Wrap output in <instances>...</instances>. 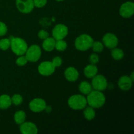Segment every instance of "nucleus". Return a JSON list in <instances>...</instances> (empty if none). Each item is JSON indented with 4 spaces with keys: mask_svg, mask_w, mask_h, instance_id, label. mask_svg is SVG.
Masks as SVG:
<instances>
[{
    "mask_svg": "<svg viewBox=\"0 0 134 134\" xmlns=\"http://www.w3.org/2000/svg\"><path fill=\"white\" fill-rule=\"evenodd\" d=\"M10 47V40L9 38H3L0 39V49L2 51H7Z\"/></svg>",
    "mask_w": 134,
    "mask_h": 134,
    "instance_id": "24",
    "label": "nucleus"
},
{
    "mask_svg": "<svg viewBox=\"0 0 134 134\" xmlns=\"http://www.w3.org/2000/svg\"><path fill=\"white\" fill-rule=\"evenodd\" d=\"M52 21H54V18H52Z\"/></svg>",
    "mask_w": 134,
    "mask_h": 134,
    "instance_id": "36",
    "label": "nucleus"
},
{
    "mask_svg": "<svg viewBox=\"0 0 134 134\" xmlns=\"http://www.w3.org/2000/svg\"><path fill=\"white\" fill-rule=\"evenodd\" d=\"M92 89L91 84L86 81L81 82L79 86V90L80 92L82 93L84 95H88L92 90Z\"/></svg>",
    "mask_w": 134,
    "mask_h": 134,
    "instance_id": "19",
    "label": "nucleus"
},
{
    "mask_svg": "<svg viewBox=\"0 0 134 134\" xmlns=\"http://www.w3.org/2000/svg\"><path fill=\"white\" fill-rule=\"evenodd\" d=\"M11 97L7 94L0 96V109H7L11 106Z\"/></svg>",
    "mask_w": 134,
    "mask_h": 134,
    "instance_id": "18",
    "label": "nucleus"
},
{
    "mask_svg": "<svg viewBox=\"0 0 134 134\" xmlns=\"http://www.w3.org/2000/svg\"><path fill=\"white\" fill-rule=\"evenodd\" d=\"M20 131L23 134H37L38 128L32 122H24L20 124Z\"/></svg>",
    "mask_w": 134,
    "mask_h": 134,
    "instance_id": "13",
    "label": "nucleus"
},
{
    "mask_svg": "<svg viewBox=\"0 0 134 134\" xmlns=\"http://www.w3.org/2000/svg\"><path fill=\"white\" fill-rule=\"evenodd\" d=\"M26 118V113L23 111H16L14 115V120L17 124H21L25 122Z\"/></svg>",
    "mask_w": 134,
    "mask_h": 134,
    "instance_id": "21",
    "label": "nucleus"
},
{
    "mask_svg": "<svg viewBox=\"0 0 134 134\" xmlns=\"http://www.w3.org/2000/svg\"><path fill=\"white\" fill-rule=\"evenodd\" d=\"M119 13L124 18H130L134 14V3L132 1H126L120 6Z\"/></svg>",
    "mask_w": 134,
    "mask_h": 134,
    "instance_id": "11",
    "label": "nucleus"
},
{
    "mask_svg": "<svg viewBox=\"0 0 134 134\" xmlns=\"http://www.w3.org/2000/svg\"><path fill=\"white\" fill-rule=\"evenodd\" d=\"M83 115L85 119L87 120H92L96 116V111L93 107L90 106H86L85 108L83 109Z\"/></svg>",
    "mask_w": 134,
    "mask_h": 134,
    "instance_id": "20",
    "label": "nucleus"
},
{
    "mask_svg": "<svg viewBox=\"0 0 134 134\" xmlns=\"http://www.w3.org/2000/svg\"><path fill=\"white\" fill-rule=\"evenodd\" d=\"M51 62L53 64L54 66L55 67V68H59L62 64V59L60 57H59V56H56V57H54L52 59Z\"/></svg>",
    "mask_w": 134,
    "mask_h": 134,
    "instance_id": "28",
    "label": "nucleus"
},
{
    "mask_svg": "<svg viewBox=\"0 0 134 134\" xmlns=\"http://www.w3.org/2000/svg\"><path fill=\"white\" fill-rule=\"evenodd\" d=\"M98 73V69L95 64H89L84 69V74L86 78L92 79Z\"/></svg>",
    "mask_w": 134,
    "mask_h": 134,
    "instance_id": "16",
    "label": "nucleus"
},
{
    "mask_svg": "<svg viewBox=\"0 0 134 134\" xmlns=\"http://www.w3.org/2000/svg\"><path fill=\"white\" fill-rule=\"evenodd\" d=\"M103 45L109 49L115 48L119 44V39L116 35L112 33H107L102 38Z\"/></svg>",
    "mask_w": 134,
    "mask_h": 134,
    "instance_id": "10",
    "label": "nucleus"
},
{
    "mask_svg": "<svg viewBox=\"0 0 134 134\" xmlns=\"http://www.w3.org/2000/svg\"><path fill=\"white\" fill-rule=\"evenodd\" d=\"M41 49L37 44H32L28 47L25 53V56L27 58L28 62H36L40 59L41 56Z\"/></svg>",
    "mask_w": 134,
    "mask_h": 134,
    "instance_id": "5",
    "label": "nucleus"
},
{
    "mask_svg": "<svg viewBox=\"0 0 134 134\" xmlns=\"http://www.w3.org/2000/svg\"><path fill=\"white\" fill-rule=\"evenodd\" d=\"M56 1H64V0H56Z\"/></svg>",
    "mask_w": 134,
    "mask_h": 134,
    "instance_id": "35",
    "label": "nucleus"
},
{
    "mask_svg": "<svg viewBox=\"0 0 134 134\" xmlns=\"http://www.w3.org/2000/svg\"><path fill=\"white\" fill-rule=\"evenodd\" d=\"M10 47L12 52L17 56L24 55L27 51L28 46L24 39L20 37H14L10 36Z\"/></svg>",
    "mask_w": 134,
    "mask_h": 134,
    "instance_id": "2",
    "label": "nucleus"
},
{
    "mask_svg": "<svg viewBox=\"0 0 134 134\" xmlns=\"http://www.w3.org/2000/svg\"><path fill=\"white\" fill-rule=\"evenodd\" d=\"M11 102L12 104H14V105H20L23 102V98L20 94H14L11 97Z\"/></svg>",
    "mask_w": 134,
    "mask_h": 134,
    "instance_id": "26",
    "label": "nucleus"
},
{
    "mask_svg": "<svg viewBox=\"0 0 134 134\" xmlns=\"http://www.w3.org/2000/svg\"><path fill=\"white\" fill-rule=\"evenodd\" d=\"M133 72H132V73H131V75L130 76H129L130 77V79L132 80V81H133V80H134V75H133Z\"/></svg>",
    "mask_w": 134,
    "mask_h": 134,
    "instance_id": "34",
    "label": "nucleus"
},
{
    "mask_svg": "<svg viewBox=\"0 0 134 134\" xmlns=\"http://www.w3.org/2000/svg\"><path fill=\"white\" fill-rule=\"evenodd\" d=\"M69 107L73 110H82L87 106V100L83 95L75 94L69 98L68 100Z\"/></svg>",
    "mask_w": 134,
    "mask_h": 134,
    "instance_id": "4",
    "label": "nucleus"
},
{
    "mask_svg": "<svg viewBox=\"0 0 134 134\" xmlns=\"http://www.w3.org/2000/svg\"><path fill=\"white\" fill-rule=\"evenodd\" d=\"M132 84H133V81L130 79V77L128 75L122 76L118 81V85H119V88L124 91H127V90L131 89Z\"/></svg>",
    "mask_w": 134,
    "mask_h": 134,
    "instance_id": "15",
    "label": "nucleus"
},
{
    "mask_svg": "<svg viewBox=\"0 0 134 134\" xmlns=\"http://www.w3.org/2000/svg\"><path fill=\"white\" fill-rule=\"evenodd\" d=\"M17 9L23 14L30 13L34 9V0H16Z\"/></svg>",
    "mask_w": 134,
    "mask_h": 134,
    "instance_id": "7",
    "label": "nucleus"
},
{
    "mask_svg": "<svg viewBox=\"0 0 134 134\" xmlns=\"http://www.w3.org/2000/svg\"><path fill=\"white\" fill-rule=\"evenodd\" d=\"M92 88L98 91H103L105 90L108 86L107 80L102 75L97 74L95 77L92 78L91 83Z\"/></svg>",
    "mask_w": 134,
    "mask_h": 134,
    "instance_id": "6",
    "label": "nucleus"
},
{
    "mask_svg": "<svg viewBox=\"0 0 134 134\" xmlns=\"http://www.w3.org/2000/svg\"><path fill=\"white\" fill-rule=\"evenodd\" d=\"M47 106L45 100L42 98H35L29 103V107L31 111L34 113H40L44 111Z\"/></svg>",
    "mask_w": 134,
    "mask_h": 134,
    "instance_id": "12",
    "label": "nucleus"
},
{
    "mask_svg": "<svg viewBox=\"0 0 134 134\" xmlns=\"http://www.w3.org/2000/svg\"><path fill=\"white\" fill-rule=\"evenodd\" d=\"M7 32V26L4 22L0 21V37L6 35Z\"/></svg>",
    "mask_w": 134,
    "mask_h": 134,
    "instance_id": "29",
    "label": "nucleus"
},
{
    "mask_svg": "<svg viewBox=\"0 0 134 134\" xmlns=\"http://www.w3.org/2000/svg\"><path fill=\"white\" fill-rule=\"evenodd\" d=\"M68 34V27L63 24L56 25L52 31V37L56 40L64 39Z\"/></svg>",
    "mask_w": 134,
    "mask_h": 134,
    "instance_id": "9",
    "label": "nucleus"
},
{
    "mask_svg": "<svg viewBox=\"0 0 134 134\" xmlns=\"http://www.w3.org/2000/svg\"><path fill=\"white\" fill-rule=\"evenodd\" d=\"M91 48H92V51L94 52L99 53V52H102L103 51V48H104V45H103V44L102 42L94 41Z\"/></svg>",
    "mask_w": 134,
    "mask_h": 134,
    "instance_id": "25",
    "label": "nucleus"
},
{
    "mask_svg": "<svg viewBox=\"0 0 134 134\" xmlns=\"http://www.w3.org/2000/svg\"><path fill=\"white\" fill-rule=\"evenodd\" d=\"M68 47V44L64 39H60V40H56L55 43V48L58 51L62 52L64 51Z\"/></svg>",
    "mask_w": 134,
    "mask_h": 134,
    "instance_id": "23",
    "label": "nucleus"
},
{
    "mask_svg": "<svg viewBox=\"0 0 134 134\" xmlns=\"http://www.w3.org/2000/svg\"><path fill=\"white\" fill-rule=\"evenodd\" d=\"M45 110L46 111H47V113H50L51 111V110H52V107H51V106H46V108H45Z\"/></svg>",
    "mask_w": 134,
    "mask_h": 134,
    "instance_id": "33",
    "label": "nucleus"
},
{
    "mask_svg": "<svg viewBox=\"0 0 134 134\" xmlns=\"http://www.w3.org/2000/svg\"><path fill=\"white\" fill-rule=\"evenodd\" d=\"M87 104L94 109H99L104 105L106 98L102 91L92 90L87 95Z\"/></svg>",
    "mask_w": 134,
    "mask_h": 134,
    "instance_id": "1",
    "label": "nucleus"
},
{
    "mask_svg": "<svg viewBox=\"0 0 134 134\" xmlns=\"http://www.w3.org/2000/svg\"><path fill=\"white\" fill-rule=\"evenodd\" d=\"M89 60H90V64H96L99 62V58L97 54H92L89 58Z\"/></svg>",
    "mask_w": 134,
    "mask_h": 134,
    "instance_id": "31",
    "label": "nucleus"
},
{
    "mask_svg": "<svg viewBox=\"0 0 134 134\" xmlns=\"http://www.w3.org/2000/svg\"><path fill=\"white\" fill-rule=\"evenodd\" d=\"M47 0H34V7L37 8H42L46 5Z\"/></svg>",
    "mask_w": 134,
    "mask_h": 134,
    "instance_id": "30",
    "label": "nucleus"
},
{
    "mask_svg": "<svg viewBox=\"0 0 134 134\" xmlns=\"http://www.w3.org/2000/svg\"><path fill=\"white\" fill-rule=\"evenodd\" d=\"M64 76L69 82H75L79 79V73L74 67H69L64 71Z\"/></svg>",
    "mask_w": 134,
    "mask_h": 134,
    "instance_id": "14",
    "label": "nucleus"
},
{
    "mask_svg": "<svg viewBox=\"0 0 134 134\" xmlns=\"http://www.w3.org/2000/svg\"><path fill=\"white\" fill-rule=\"evenodd\" d=\"M37 35L39 39H42V40H44V39H47V37H49V34L47 31H45V30H41L38 32Z\"/></svg>",
    "mask_w": 134,
    "mask_h": 134,
    "instance_id": "32",
    "label": "nucleus"
},
{
    "mask_svg": "<svg viewBox=\"0 0 134 134\" xmlns=\"http://www.w3.org/2000/svg\"><path fill=\"white\" fill-rule=\"evenodd\" d=\"M111 56L114 60H120L124 58V53L122 49L115 47L111 50Z\"/></svg>",
    "mask_w": 134,
    "mask_h": 134,
    "instance_id": "22",
    "label": "nucleus"
},
{
    "mask_svg": "<svg viewBox=\"0 0 134 134\" xmlns=\"http://www.w3.org/2000/svg\"><path fill=\"white\" fill-rule=\"evenodd\" d=\"M27 62H28V60H27L26 56L22 55V56H18V58L16 60V65H18V66L22 67L24 66V65L27 64Z\"/></svg>",
    "mask_w": 134,
    "mask_h": 134,
    "instance_id": "27",
    "label": "nucleus"
},
{
    "mask_svg": "<svg viewBox=\"0 0 134 134\" xmlns=\"http://www.w3.org/2000/svg\"><path fill=\"white\" fill-rule=\"evenodd\" d=\"M55 69L56 68L51 62L44 61L39 64L37 70L40 75L44 77H48L54 73Z\"/></svg>",
    "mask_w": 134,
    "mask_h": 134,
    "instance_id": "8",
    "label": "nucleus"
},
{
    "mask_svg": "<svg viewBox=\"0 0 134 134\" xmlns=\"http://www.w3.org/2000/svg\"><path fill=\"white\" fill-rule=\"evenodd\" d=\"M55 43H56V39L54 37H47V39H44L42 44L43 48L47 52H51L55 48Z\"/></svg>",
    "mask_w": 134,
    "mask_h": 134,
    "instance_id": "17",
    "label": "nucleus"
},
{
    "mask_svg": "<svg viewBox=\"0 0 134 134\" xmlns=\"http://www.w3.org/2000/svg\"><path fill=\"white\" fill-rule=\"evenodd\" d=\"M94 39L88 34H81L76 38L75 47L79 51H86L92 47Z\"/></svg>",
    "mask_w": 134,
    "mask_h": 134,
    "instance_id": "3",
    "label": "nucleus"
}]
</instances>
